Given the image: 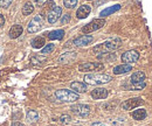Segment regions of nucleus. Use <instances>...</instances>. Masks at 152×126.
I'll return each mask as SVG.
<instances>
[{
  "label": "nucleus",
  "instance_id": "obj_1",
  "mask_svg": "<svg viewBox=\"0 0 152 126\" xmlns=\"http://www.w3.org/2000/svg\"><path fill=\"white\" fill-rule=\"evenodd\" d=\"M111 76L105 75V74H88L84 76V81L87 84H93V85H99V84H105L111 81Z\"/></svg>",
  "mask_w": 152,
  "mask_h": 126
},
{
  "label": "nucleus",
  "instance_id": "obj_24",
  "mask_svg": "<svg viewBox=\"0 0 152 126\" xmlns=\"http://www.w3.org/2000/svg\"><path fill=\"white\" fill-rule=\"evenodd\" d=\"M54 48H55V47H54V44H53V43H48V44H46V46L43 47V49H42V52H41V53H42L43 55L49 54V53H52V52L54 50Z\"/></svg>",
  "mask_w": 152,
  "mask_h": 126
},
{
  "label": "nucleus",
  "instance_id": "obj_9",
  "mask_svg": "<svg viewBox=\"0 0 152 126\" xmlns=\"http://www.w3.org/2000/svg\"><path fill=\"white\" fill-rule=\"evenodd\" d=\"M72 111L76 114H78L80 117H88L90 113V108L86 104H78V105H74L72 108Z\"/></svg>",
  "mask_w": 152,
  "mask_h": 126
},
{
  "label": "nucleus",
  "instance_id": "obj_25",
  "mask_svg": "<svg viewBox=\"0 0 152 126\" xmlns=\"http://www.w3.org/2000/svg\"><path fill=\"white\" fill-rule=\"evenodd\" d=\"M63 5L66 8H74L77 5V0H63Z\"/></svg>",
  "mask_w": 152,
  "mask_h": 126
},
{
  "label": "nucleus",
  "instance_id": "obj_33",
  "mask_svg": "<svg viewBox=\"0 0 152 126\" xmlns=\"http://www.w3.org/2000/svg\"><path fill=\"white\" fill-rule=\"evenodd\" d=\"M42 1H45V0H35V2H37V4H41Z\"/></svg>",
  "mask_w": 152,
  "mask_h": 126
},
{
  "label": "nucleus",
  "instance_id": "obj_20",
  "mask_svg": "<svg viewBox=\"0 0 152 126\" xmlns=\"http://www.w3.org/2000/svg\"><path fill=\"white\" fill-rule=\"evenodd\" d=\"M45 43H46L45 37H41V36H38V37L32 40V47L35 49H40V48L45 47Z\"/></svg>",
  "mask_w": 152,
  "mask_h": 126
},
{
  "label": "nucleus",
  "instance_id": "obj_8",
  "mask_svg": "<svg viewBox=\"0 0 152 126\" xmlns=\"http://www.w3.org/2000/svg\"><path fill=\"white\" fill-rule=\"evenodd\" d=\"M143 104H144V101L142 98H131L122 103V109L129 111V110L138 108L139 105H143Z\"/></svg>",
  "mask_w": 152,
  "mask_h": 126
},
{
  "label": "nucleus",
  "instance_id": "obj_14",
  "mask_svg": "<svg viewBox=\"0 0 152 126\" xmlns=\"http://www.w3.org/2000/svg\"><path fill=\"white\" fill-rule=\"evenodd\" d=\"M90 12H91V7H90L89 5H82V6L77 9L76 17H77V19H86L90 14Z\"/></svg>",
  "mask_w": 152,
  "mask_h": 126
},
{
  "label": "nucleus",
  "instance_id": "obj_29",
  "mask_svg": "<svg viewBox=\"0 0 152 126\" xmlns=\"http://www.w3.org/2000/svg\"><path fill=\"white\" fill-rule=\"evenodd\" d=\"M69 122H70V117H69V116L64 114V116L61 117V123H63V124H68Z\"/></svg>",
  "mask_w": 152,
  "mask_h": 126
},
{
  "label": "nucleus",
  "instance_id": "obj_23",
  "mask_svg": "<svg viewBox=\"0 0 152 126\" xmlns=\"http://www.w3.org/2000/svg\"><path fill=\"white\" fill-rule=\"evenodd\" d=\"M39 118L38 113L34 111V110H29L28 112H27V119L29 120V122H32V123H34V122H37Z\"/></svg>",
  "mask_w": 152,
  "mask_h": 126
},
{
  "label": "nucleus",
  "instance_id": "obj_16",
  "mask_svg": "<svg viewBox=\"0 0 152 126\" xmlns=\"http://www.w3.org/2000/svg\"><path fill=\"white\" fill-rule=\"evenodd\" d=\"M132 70V67L130 64H119L117 67L114 68V74L115 75H123V74H126V72L131 71Z\"/></svg>",
  "mask_w": 152,
  "mask_h": 126
},
{
  "label": "nucleus",
  "instance_id": "obj_32",
  "mask_svg": "<svg viewBox=\"0 0 152 126\" xmlns=\"http://www.w3.org/2000/svg\"><path fill=\"white\" fill-rule=\"evenodd\" d=\"M91 126H105L104 124H102V123H94Z\"/></svg>",
  "mask_w": 152,
  "mask_h": 126
},
{
  "label": "nucleus",
  "instance_id": "obj_10",
  "mask_svg": "<svg viewBox=\"0 0 152 126\" xmlns=\"http://www.w3.org/2000/svg\"><path fill=\"white\" fill-rule=\"evenodd\" d=\"M61 14H62V8L61 7H58V6H55L52 11H49L48 12V15H47V19H48V22L49 23H55L57 20L60 19L61 17Z\"/></svg>",
  "mask_w": 152,
  "mask_h": 126
},
{
  "label": "nucleus",
  "instance_id": "obj_2",
  "mask_svg": "<svg viewBox=\"0 0 152 126\" xmlns=\"http://www.w3.org/2000/svg\"><path fill=\"white\" fill-rule=\"evenodd\" d=\"M121 46V40H111V41H105L99 46H96L93 48L94 53H101V54H108L113 50H116Z\"/></svg>",
  "mask_w": 152,
  "mask_h": 126
},
{
  "label": "nucleus",
  "instance_id": "obj_27",
  "mask_svg": "<svg viewBox=\"0 0 152 126\" xmlns=\"http://www.w3.org/2000/svg\"><path fill=\"white\" fill-rule=\"evenodd\" d=\"M70 21V15L69 14H64L63 17H62V19H61V23L62 25H66V23H68Z\"/></svg>",
  "mask_w": 152,
  "mask_h": 126
},
{
  "label": "nucleus",
  "instance_id": "obj_7",
  "mask_svg": "<svg viewBox=\"0 0 152 126\" xmlns=\"http://www.w3.org/2000/svg\"><path fill=\"white\" fill-rule=\"evenodd\" d=\"M139 58V53L137 50H128L124 54L122 55V61L125 64H131V63H136Z\"/></svg>",
  "mask_w": 152,
  "mask_h": 126
},
{
  "label": "nucleus",
  "instance_id": "obj_28",
  "mask_svg": "<svg viewBox=\"0 0 152 126\" xmlns=\"http://www.w3.org/2000/svg\"><path fill=\"white\" fill-rule=\"evenodd\" d=\"M145 88V82H143V83H138V84H133L132 89L134 90H140V89H144Z\"/></svg>",
  "mask_w": 152,
  "mask_h": 126
},
{
  "label": "nucleus",
  "instance_id": "obj_19",
  "mask_svg": "<svg viewBox=\"0 0 152 126\" xmlns=\"http://www.w3.org/2000/svg\"><path fill=\"white\" fill-rule=\"evenodd\" d=\"M132 118L136 120H143L146 118V111L145 109H137L132 112Z\"/></svg>",
  "mask_w": 152,
  "mask_h": 126
},
{
  "label": "nucleus",
  "instance_id": "obj_31",
  "mask_svg": "<svg viewBox=\"0 0 152 126\" xmlns=\"http://www.w3.org/2000/svg\"><path fill=\"white\" fill-rule=\"evenodd\" d=\"M12 126H23V125H22L21 123H19V122H15V123L12 124Z\"/></svg>",
  "mask_w": 152,
  "mask_h": 126
},
{
  "label": "nucleus",
  "instance_id": "obj_18",
  "mask_svg": "<svg viewBox=\"0 0 152 126\" xmlns=\"http://www.w3.org/2000/svg\"><path fill=\"white\" fill-rule=\"evenodd\" d=\"M118 9H121V5H114V6H111V7H108V8H105V9H103L101 13H99V15H101V18H105V17H108V15H111L113 13L115 12H117Z\"/></svg>",
  "mask_w": 152,
  "mask_h": 126
},
{
  "label": "nucleus",
  "instance_id": "obj_4",
  "mask_svg": "<svg viewBox=\"0 0 152 126\" xmlns=\"http://www.w3.org/2000/svg\"><path fill=\"white\" fill-rule=\"evenodd\" d=\"M104 25H105V20H104V19H102V18L95 19V20H93L91 22H89L88 25L83 26V27H82V32H83L84 34H89V33H93V32H95L97 29L102 28Z\"/></svg>",
  "mask_w": 152,
  "mask_h": 126
},
{
  "label": "nucleus",
  "instance_id": "obj_15",
  "mask_svg": "<svg viewBox=\"0 0 152 126\" xmlns=\"http://www.w3.org/2000/svg\"><path fill=\"white\" fill-rule=\"evenodd\" d=\"M22 32H23L22 26H20V25H13V26L11 27L8 34H10V37H11V39H18V37L22 34Z\"/></svg>",
  "mask_w": 152,
  "mask_h": 126
},
{
  "label": "nucleus",
  "instance_id": "obj_21",
  "mask_svg": "<svg viewBox=\"0 0 152 126\" xmlns=\"http://www.w3.org/2000/svg\"><path fill=\"white\" fill-rule=\"evenodd\" d=\"M64 36V31L62 29H56V31H53L48 34V37L50 40H62Z\"/></svg>",
  "mask_w": 152,
  "mask_h": 126
},
{
  "label": "nucleus",
  "instance_id": "obj_12",
  "mask_svg": "<svg viewBox=\"0 0 152 126\" xmlns=\"http://www.w3.org/2000/svg\"><path fill=\"white\" fill-rule=\"evenodd\" d=\"M91 97L94 98V99H104V98H107L108 97V95H109V92L107 89H104V88H96L94 90L91 91Z\"/></svg>",
  "mask_w": 152,
  "mask_h": 126
},
{
  "label": "nucleus",
  "instance_id": "obj_13",
  "mask_svg": "<svg viewBox=\"0 0 152 126\" xmlns=\"http://www.w3.org/2000/svg\"><path fill=\"white\" fill-rule=\"evenodd\" d=\"M70 88H72V90L74 91V92H76V93H82V92H86V91L88 90L87 83L78 82V81L73 82V83L70 84Z\"/></svg>",
  "mask_w": 152,
  "mask_h": 126
},
{
  "label": "nucleus",
  "instance_id": "obj_17",
  "mask_svg": "<svg viewBox=\"0 0 152 126\" xmlns=\"http://www.w3.org/2000/svg\"><path fill=\"white\" fill-rule=\"evenodd\" d=\"M145 81V74L143 71H136L131 76V83L132 84H138V83H143Z\"/></svg>",
  "mask_w": 152,
  "mask_h": 126
},
{
  "label": "nucleus",
  "instance_id": "obj_30",
  "mask_svg": "<svg viewBox=\"0 0 152 126\" xmlns=\"http://www.w3.org/2000/svg\"><path fill=\"white\" fill-rule=\"evenodd\" d=\"M5 25V18L2 14H0V27H2Z\"/></svg>",
  "mask_w": 152,
  "mask_h": 126
},
{
  "label": "nucleus",
  "instance_id": "obj_3",
  "mask_svg": "<svg viewBox=\"0 0 152 126\" xmlns=\"http://www.w3.org/2000/svg\"><path fill=\"white\" fill-rule=\"evenodd\" d=\"M55 96L58 101L61 102H66V103H72L76 102L78 99V93L74 92L73 90H68V89H61L55 92Z\"/></svg>",
  "mask_w": 152,
  "mask_h": 126
},
{
  "label": "nucleus",
  "instance_id": "obj_6",
  "mask_svg": "<svg viewBox=\"0 0 152 126\" xmlns=\"http://www.w3.org/2000/svg\"><path fill=\"white\" fill-rule=\"evenodd\" d=\"M104 66L101 62H88L78 67L80 71H96V70H102Z\"/></svg>",
  "mask_w": 152,
  "mask_h": 126
},
{
  "label": "nucleus",
  "instance_id": "obj_11",
  "mask_svg": "<svg viewBox=\"0 0 152 126\" xmlns=\"http://www.w3.org/2000/svg\"><path fill=\"white\" fill-rule=\"evenodd\" d=\"M93 40H94V37L91 35H81L78 37H76L75 40L73 41V43L77 47H83V46H87V44L91 43Z\"/></svg>",
  "mask_w": 152,
  "mask_h": 126
},
{
  "label": "nucleus",
  "instance_id": "obj_26",
  "mask_svg": "<svg viewBox=\"0 0 152 126\" xmlns=\"http://www.w3.org/2000/svg\"><path fill=\"white\" fill-rule=\"evenodd\" d=\"M12 1H13V0H0V7H2V8H7V7L11 6Z\"/></svg>",
  "mask_w": 152,
  "mask_h": 126
},
{
  "label": "nucleus",
  "instance_id": "obj_22",
  "mask_svg": "<svg viewBox=\"0 0 152 126\" xmlns=\"http://www.w3.org/2000/svg\"><path fill=\"white\" fill-rule=\"evenodd\" d=\"M33 11H34V6L32 2H26L22 7V14L23 15H29V14H32Z\"/></svg>",
  "mask_w": 152,
  "mask_h": 126
},
{
  "label": "nucleus",
  "instance_id": "obj_5",
  "mask_svg": "<svg viewBox=\"0 0 152 126\" xmlns=\"http://www.w3.org/2000/svg\"><path fill=\"white\" fill-rule=\"evenodd\" d=\"M42 25H43V21H42V17L41 15H35L34 18L32 19L28 23V33H37L39 32L41 28H42Z\"/></svg>",
  "mask_w": 152,
  "mask_h": 126
}]
</instances>
